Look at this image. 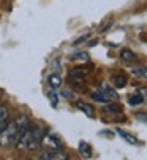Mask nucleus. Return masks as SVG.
I'll use <instances>...</instances> for the list:
<instances>
[{
  "instance_id": "obj_1",
  "label": "nucleus",
  "mask_w": 147,
  "mask_h": 160,
  "mask_svg": "<svg viewBox=\"0 0 147 160\" xmlns=\"http://www.w3.org/2000/svg\"><path fill=\"white\" fill-rule=\"evenodd\" d=\"M30 125V119L27 116H19L14 121L8 122V125L0 132V148L2 146H16L22 133Z\"/></svg>"
},
{
  "instance_id": "obj_2",
  "label": "nucleus",
  "mask_w": 147,
  "mask_h": 160,
  "mask_svg": "<svg viewBox=\"0 0 147 160\" xmlns=\"http://www.w3.org/2000/svg\"><path fill=\"white\" fill-rule=\"evenodd\" d=\"M43 128L37 124H32L26 128V132L22 133V136L19 138V141L16 143V148L21 151H33L40 146L41 138H43Z\"/></svg>"
},
{
  "instance_id": "obj_3",
  "label": "nucleus",
  "mask_w": 147,
  "mask_h": 160,
  "mask_svg": "<svg viewBox=\"0 0 147 160\" xmlns=\"http://www.w3.org/2000/svg\"><path fill=\"white\" fill-rule=\"evenodd\" d=\"M40 146L46 148L47 151H62L63 149V143L60 141L59 136L56 133H52V132H44L43 133Z\"/></svg>"
},
{
  "instance_id": "obj_4",
  "label": "nucleus",
  "mask_w": 147,
  "mask_h": 160,
  "mask_svg": "<svg viewBox=\"0 0 147 160\" xmlns=\"http://www.w3.org/2000/svg\"><path fill=\"white\" fill-rule=\"evenodd\" d=\"M37 160H68V157L62 151H46Z\"/></svg>"
},
{
  "instance_id": "obj_5",
  "label": "nucleus",
  "mask_w": 147,
  "mask_h": 160,
  "mask_svg": "<svg viewBox=\"0 0 147 160\" xmlns=\"http://www.w3.org/2000/svg\"><path fill=\"white\" fill-rule=\"evenodd\" d=\"M10 122V112H8V108L0 105V132H2Z\"/></svg>"
},
{
  "instance_id": "obj_6",
  "label": "nucleus",
  "mask_w": 147,
  "mask_h": 160,
  "mask_svg": "<svg viewBox=\"0 0 147 160\" xmlns=\"http://www.w3.org/2000/svg\"><path fill=\"white\" fill-rule=\"evenodd\" d=\"M78 109H79V111H82L87 118H95V109H93V106H90L89 103L78 102Z\"/></svg>"
},
{
  "instance_id": "obj_7",
  "label": "nucleus",
  "mask_w": 147,
  "mask_h": 160,
  "mask_svg": "<svg viewBox=\"0 0 147 160\" xmlns=\"http://www.w3.org/2000/svg\"><path fill=\"white\" fill-rule=\"evenodd\" d=\"M78 151H79V154H81L84 158H90V157H92V148H90V144L86 143V141H81V143H79Z\"/></svg>"
},
{
  "instance_id": "obj_8",
  "label": "nucleus",
  "mask_w": 147,
  "mask_h": 160,
  "mask_svg": "<svg viewBox=\"0 0 147 160\" xmlns=\"http://www.w3.org/2000/svg\"><path fill=\"white\" fill-rule=\"evenodd\" d=\"M90 97H92V100H95L98 103H108L109 102V98L106 97V94L103 92V90H93V92L90 94Z\"/></svg>"
},
{
  "instance_id": "obj_9",
  "label": "nucleus",
  "mask_w": 147,
  "mask_h": 160,
  "mask_svg": "<svg viewBox=\"0 0 147 160\" xmlns=\"http://www.w3.org/2000/svg\"><path fill=\"white\" fill-rule=\"evenodd\" d=\"M86 75H87V70H86V68H75V70H71V72H70V78L76 79V81L84 79Z\"/></svg>"
},
{
  "instance_id": "obj_10",
  "label": "nucleus",
  "mask_w": 147,
  "mask_h": 160,
  "mask_svg": "<svg viewBox=\"0 0 147 160\" xmlns=\"http://www.w3.org/2000/svg\"><path fill=\"white\" fill-rule=\"evenodd\" d=\"M117 133L122 136V138H124L127 143H130V144H138V140L135 138L133 135H130L128 132H125V130H120V128H117Z\"/></svg>"
},
{
  "instance_id": "obj_11",
  "label": "nucleus",
  "mask_w": 147,
  "mask_h": 160,
  "mask_svg": "<svg viewBox=\"0 0 147 160\" xmlns=\"http://www.w3.org/2000/svg\"><path fill=\"white\" fill-rule=\"evenodd\" d=\"M47 82H49V86H51L52 89H57V87L62 86V78L59 75H49Z\"/></svg>"
},
{
  "instance_id": "obj_12",
  "label": "nucleus",
  "mask_w": 147,
  "mask_h": 160,
  "mask_svg": "<svg viewBox=\"0 0 147 160\" xmlns=\"http://www.w3.org/2000/svg\"><path fill=\"white\" fill-rule=\"evenodd\" d=\"M112 81H114V84L117 87H124L127 84V76L120 75V73H115V75H112Z\"/></svg>"
},
{
  "instance_id": "obj_13",
  "label": "nucleus",
  "mask_w": 147,
  "mask_h": 160,
  "mask_svg": "<svg viewBox=\"0 0 147 160\" xmlns=\"http://www.w3.org/2000/svg\"><path fill=\"white\" fill-rule=\"evenodd\" d=\"M120 57L124 59L125 62H133V60H136V56H135V52H133V51H130V49H122V52H120Z\"/></svg>"
},
{
  "instance_id": "obj_14",
  "label": "nucleus",
  "mask_w": 147,
  "mask_h": 160,
  "mask_svg": "<svg viewBox=\"0 0 147 160\" xmlns=\"http://www.w3.org/2000/svg\"><path fill=\"white\" fill-rule=\"evenodd\" d=\"M101 90H103V92L106 94V97H108L109 100H111V98H112V100H117V98H119V95L115 94V90H114V89H111L109 86H105Z\"/></svg>"
},
{
  "instance_id": "obj_15",
  "label": "nucleus",
  "mask_w": 147,
  "mask_h": 160,
  "mask_svg": "<svg viewBox=\"0 0 147 160\" xmlns=\"http://www.w3.org/2000/svg\"><path fill=\"white\" fill-rule=\"evenodd\" d=\"M142 100H144V98H142L139 94H135V95H131V97L128 98V103H130L131 106H136V105H141Z\"/></svg>"
},
{
  "instance_id": "obj_16",
  "label": "nucleus",
  "mask_w": 147,
  "mask_h": 160,
  "mask_svg": "<svg viewBox=\"0 0 147 160\" xmlns=\"http://www.w3.org/2000/svg\"><path fill=\"white\" fill-rule=\"evenodd\" d=\"M131 73L135 76H144V78H147V68L145 67H138V68H133Z\"/></svg>"
},
{
  "instance_id": "obj_17",
  "label": "nucleus",
  "mask_w": 147,
  "mask_h": 160,
  "mask_svg": "<svg viewBox=\"0 0 147 160\" xmlns=\"http://www.w3.org/2000/svg\"><path fill=\"white\" fill-rule=\"evenodd\" d=\"M106 111H111V112H120L122 111V108L119 106V105H115V103H108V106L105 108Z\"/></svg>"
},
{
  "instance_id": "obj_18",
  "label": "nucleus",
  "mask_w": 147,
  "mask_h": 160,
  "mask_svg": "<svg viewBox=\"0 0 147 160\" xmlns=\"http://www.w3.org/2000/svg\"><path fill=\"white\" fill-rule=\"evenodd\" d=\"M49 97H51V102H52V105L56 106V105H57V95H56V92H49Z\"/></svg>"
}]
</instances>
